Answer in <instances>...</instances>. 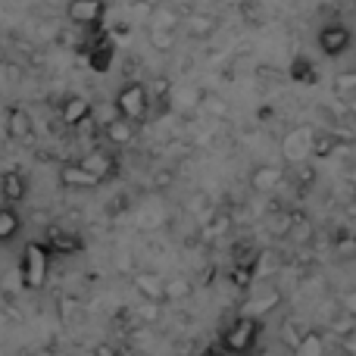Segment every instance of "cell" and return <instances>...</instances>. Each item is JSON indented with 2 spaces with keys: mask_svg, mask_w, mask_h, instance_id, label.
Here are the masks:
<instances>
[{
  "mask_svg": "<svg viewBox=\"0 0 356 356\" xmlns=\"http://www.w3.org/2000/svg\"><path fill=\"white\" fill-rule=\"evenodd\" d=\"M263 334V319L241 313L232 325L222 332V350L228 356H250L257 350V341Z\"/></svg>",
  "mask_w": 356,
  "mask_h": 356,
  "instance_id": "1",
  "label": "cell"
},
{
  "mask_svg": "<svg viewBox=\"0 0 356 356\" xmlns=\"http://www.w3.org/2000/svg\"><path fill=\"white\" fill-rule=\"evenodd\" d=\"M50 275V250L44 241H29L19 259V282L25 291H41Z\"/></svg>",
  "mask_w": 356,
  "mask_h": 356,
  "instance_id": "2",
  "label": "cell"
},
{
  "mask_svg": "<svg viewBox=\"0 0 356 356\" xmlns=\"http://www.w3.org/2000/svg\"><path fill=\"white\" fill-rule=\"evenodd\" d=\"M113 106H116V116L129 119V122L141 125L144 119L150 116V88L144 85V81H125L122 88L116 91V100H113Z\"/></svg>",
  "mask_w": 356,
  "mask_h": 356,
  "instance_id": "3",
  "label": "cell"
},
{
  "mask_svg": "<svg viewBox=\"0 0 356 356\" xmlns=\"http://www.w3.org/2000/svg\"><path fill=\"white\" fill-rule=\"evenodd\" d=\"M316 44H319V50L325 56L338 60V56H344L347 50H350L353 31L347 29L344 22H328V25H322V29H319V35H316Z\"/></svg>",
  "mask_w": 356,
  "mask_h": 356,
  "instance_id": "4",
  "label": "cell"
},
{
  "mask_svg": "<svg viewBox=\"0 0 356 356\" xmlns=\"http://www.w3.org/2000/svg\"><path fill=\"white\" fill-rule=\"evenodd\" d=\"M66 19L79 29H100L106 19V0H69Z\"/></svg>",
  "mask_w": 356,
  "mask_h": 356,
  "instance_id": "5",
  "label": "cell"
},
{
  "mask_svg": "<svg viewBox=\"0 0 356 356\" xmlns=\"http://www.w3.org/2000/svg\"><path fill=\"white\" fill-rule=\"evenodd\" d=\"M81 166L88 169L94 178H97L100 184L104 181H110V178H116L119 175V160H116V154L113 150H106V147H97V150H88L85 156H81Z\"/></svg>",
  "mask_w": 356,
  "mask_h": 356,
  "instance_id": "6",
  "label": "cell"
},
{
  "mask_svg": "<svg viewBox=\"0 0 356 356\" xmlns=\"http://www.w3.org/2000/svg\"><path fill=\"white\" fill-rule=\"evenodd\" d=\"M284 175H288V169L284 166H275V163H259V166L250 169L247 181H250V191H257V194H269V191H275L278 184L284 181Z\"/></svg>",
  "mask_w": 356,
  "mask_h": 356,
  "instance_id": "7",
  "label": "cell"
},
{
  "mask_svg": "<svg viewBox=\"0 0 356 356\" xmlns=\"http://www.w3.org/2000/svg\"><path fill=\"white\" fill-rule=\"evenodd\" d=\"M100 135H104V141L110 144V147H129L138 135V125L129 122V119H122V116H110L104 125H100Z\"/></svg>",
  "mask_w": 356,
  "mask_h": 356,
  "instance_id": "8",
  "label": "cell"
},
{
  "mask_svg": "<svg viewBox=\"0 0 356 356\" xmlns=\"http://www.w3.org/2000/svg\"><path fill=\"white\" fill-rule=\"evenodd\" d=\"M44 244H47L50 257H75V253H81L85 241L75 232H66V228H47V241Z\"/></svg>",
  "mask_w": 356,
  "mask_h": 356,
  "instance_id": "9",
  "label": "cell"
},
{
  "mask_svg": "<svg viewBox=\"0 0 356 356\" xmlns=\"http://www.w3.org/2000/svg\"><path fill=\"white\" fill-rule=\"evenodd\" d=\"M3 129H6V138H10V141H19V144L35 138V122H31V113L25 110V106H13V110L6 113Z\"/></svg>",
  "mask_w": 356,
  "mask_h": 356,
  "instance_id": "10",
  "label": "cell"
},
{
  "mask_svg": "<svg viewBox=\"0 0 356 356\" xmlns=\"http://www.w3.org/2000/svg\"><path fill=\"white\" fill-rule=\"evenodd\" d=\"M94 113L91 100L81 97V94H69V97H63L60 104V122L66 125V129H75V125L81 122V119H88Z\"/></svg>",
  "mask_w": 356,
  "mask_h": 356,
  "instance_id": "11",
  "label": "cell"
},
{
  "mask_svg": "<svg viewBox=\"0 0 356 356\" xmlns=\"http://www.w3.org/2000/svg\"><path fill=\"white\" fill-rule=\"evenodd\" d=\"M60 184L69 191H94L100 188V181L88 172L81 163H66V166L60 169Z\"/></svg>",
  "mask_w": 356,
  "mask_h": 356,
  "instance_id": "12",
  "label": "cell"
},
{
  "mask_svg": "<svg viewBox=\"0 0 356 356\" xmlns=\"http://www.w3.org/2000/svg\"><path fill=\"white\" fill-rule=\"evenodd\" d=\"M163 282H166V278L150 269L135 272V278H131V284H135V291L141 294V300H154V303H166L163 300Z\"/></svg>",
  "mask_w": 356,
  "mask_h": 356,
  "instance_id": "13",
  "label": "cell"
},
{
  "mask_svg": "<svg viewBox=\"0 0 356 356\" xmlns=\"http://www.w3.org/2000/svg\"><path fill=\"white\" fill-rule=\"evenodd\" d=\"M309 135H313V129H294L288 138H284V160L288 163H303L309 160Z\"/></svg>",
  "mask_w": 356,
  "mask_h": 356,
  "instance_id": "14",
  "label": "cell"
},
{
  "mask_svg": "<svg viewBox=\"0 0 356 356\" xmlns=\"http://www.w3.org/2000/svg\"><path fill=\"white\" fill-rule=\"evenodd\" d=\"M25 194H29V181H25L22 172H16V169H10V172L0 175V197H3L6 203H22Z\"/></svg>",
  "mask_w": 356,
  "mask_h": 356,
  "instance_id": "15",
  "label": "cell"
},
{
  "mask_svg": "<svg viewBox=\"0 0 356 356\" xmlns=\"http://www.w3.org/2000/svg\"><path fill=\"white\" fill-rule=\"evenodd\" d=\"M341 147V138L334 131H313L309 135V160H332Z\"/></svg>",
  "mask_w": 356,
  "mask_h": 356,
  "instance_id": "16",
  "label": "cell"
},
{
  "mask_svg": "<svg viewBox=\"0 0 356 356\" xmlns=\"http://www.w3.org/2000/svg\"><path fill=\"white\" fill-rule=\"evenodd\" d=\"M19 232H22V216L16 213V207L13 203L0 207V244H10Z\"/></svg>",
  "mask_w": 356,
  "mask_h": 356,
  "instance_id": "17",
  "label": "cell"
},
{
  "mask_svg": "<svg viewBox=\"0 0 356 356\" xmlns=\"http://www.w3.org/2000/svg\"><path fill=\"white\" fill-rule=\"evenodd\" d=\"M184 25H188V35L191 38H209L216 31V25H219V19L213 16V13H191L188 19H181Z\"/></svg>",
  "mask_w": 356,
  "mask_h": 356,
  "instance_id": "18",
  "label": "cell"
},
{
  "mask_svg": "<svg viewBox=\"0 0 356 356\" xmlns=\"http://www.w3.org/2000/svg\"><path fill=\"white\" fill-rule=\"evenodd\" d=\"M113 54H116L113 41L100 38L97 44H91V47H88V63H91L94 72H106V69H110V63H113Z\"/></svg>",
  "mask_w": 356,
  "mask_h": 356,
  "instance_id": "19",
  "label": "cell"
},
{
  "mask_svg": "<svg viewBox=\"0 0 356 356\" xmlns=\"http://www.w3.org/2000/svg\"><path fill=\"white\" fill-rule=\"evenodd\" d=\"M284 303V297H282V291H275V288H269V294L266 297H257V300H250L244 307V313L247 316H257V319H263L266 313H275L278 307Z\"/></svg>",
  "mask_w": 356,
  "mask_h": 356,
  "instance_id": "20",
  "label": "cell"
},
{
  "mask_svg": "<svg viewBox=\"0 0 356 356\" xmlns=\"http://www.w3.org/2000/svg\"><path fill=\"white\" fill-rule=\"evenodd\" d=\"M147 44L156 50V54H172L178 44V31L175 29H156V25H147Z\"/></svg>",
  "mask_w": 356,
  "mask_h": 356,
  "instance_id": "21",
  "label": "cell"
},
{
  "mask_svg": "<svg viewBox=\"0 0 356 356\" xmlns=\"http://www.w3.org/2000/svg\"><path fill=\"white\" fill-rule=\"evenodd\" d=\"M191 278L188 275H172V278H166L163 282V300L166 303H181V300H188L191 297Z\"/></svg>",
  "mask_w": 356,
  "mask_h": 356,
  "instance_id": "22",
  "label": "cell"
},
{
  "mask_svg": "<svg viewBox=\"0 0 356 356\" xmlns=\"http://www.w3.org/2000/svg\"><path fill=\"white\" fill-rule=\"evenodd\" d=\"M288 79L294 81V85H316V81H319V72H316V66L307 60V56H294V63L288 66Z\"/></svg>",
  "mask_w": 356,
  "mask_h": 356,
  "instance_id": "23",
  "label": "cell"
},
{
  "mask_svg": "<svg viewBox=\"0 0 356 356\" xmlns=\"http://www.w3.org/2000/svg\"><path fill=\"white\" fill-rule=\"evenodd\" d=\"M297 356H325V334L319 328H307L300 338V344L294 347Z\"/></svg>",
  "mask_w": 356,
  "mask_h": 356,
  "instance_id": "24",
  "label": "cell"
},
{
  "mask_svg": "<svg viewBox=\"0 0 356 356\" xmlns=\"http://www.w3.org/2000/svg\"><path fill=\"white\" fill-rule=\"evenodd\" d=\"M328 332H332L334 338H341V341H353L356 338V316L347 313V309L334 313L332 322H328Z\"/></svg>",
  "mask_w": 356,
  "mask_h": 356,
  "instance_id": "25",
  "label": "cell"
},
{
  "mask_svg": "<svg viewBox=\"0 0 356 356\" xmlns=\"http://www.w3.org/2000/svg\"><path fill=\"white\" fill-rule=\"evenodd\" d=\"M334 259L338 263H356V234L350 232L334 234Z\"/></svg>",
  "mask_w": 356,
  "mask_h": 356,
  "instance_id": "26",
  "label": "cell"
},
{
  "mask_svg": "<svg viewBox=\"0 0 356 356\" xmlns=\"http://www.w3.org/2000/svg\"><path fill=\"white\" fill-rule=\"evenodd\" d=\"M147 25H156V29H175L178 31V25H181V13H175L172 6H160V3H156L154 13H150V19H147Z\"/></svg>",
  "mask_w": 356,
  "mask_h": 356,
  "instance_id": "27",
  "label": "cell"
},
{
  "mask_svg": "<svg viewBox=\"0 0 356 356\" xmlns=\"http://www.w3.org/2000/svg\"><path fill=\"white\" fill-rule=\"evenodd\" d=\"M284 234H288L294 244H307L309 238H313V222L307 219V216H291L288 228H284Z\"/></svg>",
  "mask_w": 356,
  "mask_h": 356,
  "instance_id": "28",
  "label": "cell"
},
{
  "mask_svg": "<svg viewBox=\"0 0 356 356\" xmlns=\"http://www.w3.org/2000/svg\"><path fill=\"white\" fill-rule=\"evenodd\" d=\"M253 278H257V266H247V263H234L232 272H228V282H232L238 291H250Z\"/></svg>",
  "mask_w": 356,
  "mask_h": 356,
  "instance_id": "29",
  "label": "cell"
},
{
  "mask_svg": "<svg viewBox=\"0 0 356 356\" xmlns=\"http://www.w3.org/2000/svg\"><path fill=\"white\" fill-rule=\"evenodd\" d=\"M303 332H307V328H303L297 319H288V322H284V325H282V341L288 344V350H294V347L300 344Z\"/></svg>",
  "mask_w": 356,
  "mask_h": 356,
  "instance_id": "30",
  "label": "cell"
},
{
  "mask_svg": "<svg viewBox=\"0 0 356 356\" xmlns=\"http://www.w3.org/2000/svg\"><path fill=\"white\" fill-rule=\"evenodd\" d=\"M234 222H232V213H213V219H209V228L207 234H213V238H219V234L232 232Z\"/></svg>",
  "mask_w": 356,
  "mask_h": 356,
  "instance_id": "31",
  "label": "cell"
},
{
  "mask_svg": "<svg viewBox=\"0 0 356 356\" xmlns=\"http://www.w3.org/2000/svg\"><path fill=\"white\" fill-rule=\"evenodd\" d=\"M294 166H297V188H300V191L313 188V184H316V169L309 166V160L294 163Z\"/></svg>",
  "mask_w": 356,
  "mask_h": 356,
  "instance_id": "32",
  "label": "cell"
},
{
  "mask_svg": "<svg viewBox=\"0 0 356 356\" xmlns=\"http://www.w3.org/2000/svg\"><path fill=\"white\" fill-rule=\"evenodd\" d=\"M160 307L163 303H154V300H144L141 309H138V322H147V325H154V322H160Z\"/></svg>",
  "mask_w": 356,
  "mask_h": 356,
  "instance_id": "33",
  "label": "cell"
},
{
  "mask_svg": "<svg viewBox=\"0 0 356 356\" xmlns=\"http://www.w3.org/2000/svg\"><path fill=\"white\" fill-rule=\"evenodd\" d=\"M200 106H203V110H209L213 116H225V113H228L225 100L216 97V94H207V91H203V97H200Z\"/></svg>",
  "mask_w": 356,
  "mask_h": 356,
  "instance_id": "34",
  "label": "cell"
},
{
  "mask_svg": "<svg viewBox=\"0 0 356 356\" xmlns=\"http://www.w3.org/2000/svg\"><path fill=\"white\" fill-rule=\"evenodd\" d=\"M175 184V172L172 169H156L154 172V188L156 191H166V188H172Z\"/></svg>",
  "mask_w": 356,
  "mask_h": 356,
  "instance_id": "35",
  "label": "cell"
},
{
  "mask_svg": "<svg viewBox=\"0 0 356 356\" xmlns=\"http://www.w3.org/2000/svg\"><path fill=\"white\" fill-rule=\"evenodd\" d=\"M334 88H338V91H356V69L341 72L338 79H334Z\"/></svg>",
  "mask_w": 356,
  "mask_h": 356,
  "instance_id": "36",
  "label": "cell"
},
{
  "mask_svg": "<svg viewBox=\"0 0 356 356\" xmlns=\"http://www.w3.org/2000/svg\"><path fill=\"white\" fill-rule=\"evenodd\" d=\"M154 0H131V13L141 19H150V13H154Z\"/></svg>",
  "mask_w": 356,
  "mask_h": 356,
  "instance_id": "37",
  "label": "cell"
},
{
  "mask_svg": "<svg viewBox=\"0 0 356 356\" xmlns=\"http://www.w3.org/2000/svg\"><path fill=\"white\" fill-rule=\"evenodd\" d=\"M341 309H347V313H353V316H356V288H353V291H347V294L341 297Z\"/></svg>",
  "mask_w": 356,
  "mask_h": 356,
  "instance_id": "38",
  "label": "cell"
},
{
  "mask_svg": "<svg viewBox=\"0 0 356 356\" xmlns=\"http://www.w3.org/2000/svg\"><path fill=\"white\" fill-rule=\"evenodd\" d=\"M94 356H119V350L110 344V341H104V344L94 347Z\"/></svg>",
  "mask_w": 356,
  "mask_h": 356,
  "instance_id": "39",
  "label": "cell"
},
{
  "mask_svg": "<svg viewBox=\"0 0 356 356\" xmlns=\"http://www.w3.org/2000/svg\"><path fill=\"white\" fill-rule=\"evenodd\" d=\"M125 207H129V197H125V194L116 197V200H110V213H113V216H119Z\"/></svg>",
  "mask_w": 356,
  "mask_h": 356,
  "instance_id": "40",
  "label": "cell"
},
{
  "mask_svg": "<svg viewBox=\"0 0 356 356\" xmlns=\"http://www.w3.org/2000/svg\"><path fill=\"white\" fill-rule=\"evenodd\" d=\"M347 181H350L353 188H356V160L350 163V166H347Z\"/></svg>",
  "mask_w": 356,
  "mask_h": 356,
  "instance_id": "41",
  "label": "cell"
},
{
  "mask_svg": "<svg viewBox=\"0 0 356 356\" xmlns=\"http://www.w3.org/2000/svg\"><path fill=\"white\" fill-rule=\"evenodd\" d=\"M29 356H56L50 347H41V350H35V353H29Z\"/></svg>",
  "mask_w": 356,
  "mask_h": 356,
  "instance_id": "42",
  "label": "cell"
},
{
  "mask_svg": "<svg viewBox=\"0 0 356 356\" xmlns=\"http://www.w3.org/2000/svg\"><path fill=\"white\" fill-rule=\"evenodd\" d=\"M347 213H350V216H356V203H350V207H347Z\"/></svg>",
  "mask_w": 356,
  "mask_h": 356,
  "instance_id": "43",
  "label": "cell"
},
{
  "mask_svg": "<svg viewBox=\"0 0 356 356\" xmlns=\"http://www.w3.org/2000/svg\"><path fill=\"white\" fill-rule=\"evenodd\" d=\"M350 110H353V116H356V97L350 100Z\"/></svg>",
  "mask_w": 356,
  "mask_h": 356,
  "instance_id": "44",
  "label": "cell"
},
{
  "mask_svg": "<svg viewBox=\"0 0 356 356\" xmlns=\"http://www.w3.org/2000/svg\"><path fill=\"white\" fill-rule=\"evenodd\" d=\"M207 356H228V353H216V350H209Z\"/></svg>",
  "mask_w": 356,
  "mask_h": 356,
  "instance_id": "45",
  "label": "cell"
},
{
  "mask_svg": "<svg viewBox=\"0 0 356 356\" xmlns=\"http://www.w3.org/2000/svg\"><path fill=\"white\" fill-rule=\"evenodd\" d=\"M119 356H131V353H119Z\"/></svg>",
  "mask_w": 356,
  "mask_h": 356,
  "instance_id": "46",
  "label": "cell"
}]
</instances>
